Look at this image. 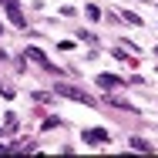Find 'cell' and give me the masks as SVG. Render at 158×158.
<instances>
[{
	"instance_id": "277c9868",
	"label": "cell",
	"mask_w": 158,
	"mask_h": 158,
	"mask_svg": "<svg viewBox=\"0 0 158 158\" xmlns=\"http://www.w3.org/2000/svg\"><path fill=\"white\" fill-rule=\"evenodd\" d=\"M125 81L118 74H98V88H121Z\"/></svg>"
},
{
	"instance_id": "8992f818",
	"label": "cell",
	"mask_w": 158,
	"mask_h": 158,
	"mask_svg": "<svg viewBox=\"0 0 158 158\" xmlns=\"http://www.w3.org/2000/svg\"><path fill=\"white\" fill-rule=\"evenodd\" d=\"M135 148H138V152H152V145H148L145 138H131V152H135Z\"/></svg>"
},
{
	"instance_id": "52a82bcc",
	"label": "cell",
	"mask_w": 158,
	"mask_h": 158,
	"mask_svg": "<svg viewBox=\"0 0 158 158\" xmlns=\"http://www.w3.org/2000/svg\"><path fill=\"white\" fill-rule=\"evenodd\" d=\"M125 20H131V24H135V27H138V24H141V17H138V14H131V10H125Z\"/></svg>"
},
{
	"instance_id": "3957f363",
	"label": "cell",
	"mask_w": 158,
	"mask_h": 158,
	"mask_svg": "<svg viewBox=\"0 0 158 158\" xmlns=\"http://www.w3.org/2000/svg\"><path fill=\"white\" fill-rule=\"evenodd\" d=\"M81 141H88V145H104V141H111V135H108L104 128H88V131H81Z\"/></svg>"
},
{
	"instance_id": "30bf717a",
	"label": "cell",
	"mask_w": 158,
	"mask_h": 158,
	"mask_svg": "<svg viewBox=\"0 0 158 158\" xmlns=\"http://www.w3.org/2000/svg\"><path fill=\"white\" fill-rule=\"evenodd\" d=\"M0 34H3V27H0Z\"/></svg>"
},
{
	"instance_id": "6da1fadb",
	"label": "cell",
	"mask_w": 158,
	"mask_h": 158,
	"mask_svg": "<svg viewBox=\"0 0 158 158\" xmlns=\"http://www.w3.org/2000/svg\"><path fill=\"white\" fill-rule=\"evenodd\" d=\"M0 3H3L7 17L14 20V27H27V17H24V10H20V3H17V0H0Z\"/></svg>"
},
{
	"instance_id": "7a4b0ae2",
	"label": "cell",
	"mask_w": 158,
	"mask_h": 158,
	"mask_svg": "<svg viewBox=\"0 0 158 158\" xmlns=\"http://www.w3.org/2000/svg\"><path fill=\"white\" fill-rule=\"evenodd\" d=\"M57 94L71 98V101H81V104H94V98H91V94H84L81 88H67V84H57Z\"/></svg>"
},
{
	"instance_id": "ba28073f",
	"label": "cell",
	"mask_w": 158,
	"mask_h": 158,
	"mask_svg": "<svg viewBox=\"0 0 158 158\" xmlns=\"http://www.w3.org/2000/svg\"><path fill=\"white\" fill-rule=\"evenodd\" d=\"M88 17L91 20H101V7H88Z\"/></svg>"
},
{
	"instance_id": "9c48e42d",
	"label": "cell",
	"mask_w": 158,
	"mask_h": 158,
	"mask_svg": "<svg viewBox=\"0 0 158 158\" xmlns=\"http://www.w3.org/2000/svg\"><path fill=\"white\" fill-rule=\"evenodd\" d=\"M0 135H3V128H0Z\"/></svg>"
},
{
	"instance_id": "5b68a950",
	"label": "cell",
	"mask_w": 158,
	"mask_h": 158,
	"mask_svg": "<svg viewBox=\"0 0 158 158\" xmlns=\"http://www.w3.org/2000/svg\"><path fill=\"white\" fill-rule=\"evenodd\" d=\"M24 57H31V61H37L40 67H47V71H51V61H47V57H44V51H37V47H27V51H24Z\"/></svg>"
}]
</instances>
